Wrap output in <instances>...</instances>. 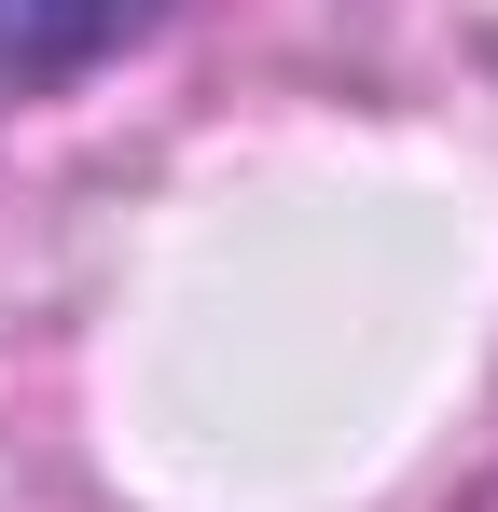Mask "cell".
<instances>
[{"instance_id":"obj_1","label":"cell","mask_w":498,"mask_h":512,"mask_svg":"<svg viewBox=\"0 0 498 512\" xmlns=\"http://www.w3.org/2000/svg\"><path fill=\"white\" fill-rule=\"evenodd\" d=\"M153 0H0V97H42V84H83L111 42H139Z\"/></svg>"}]
</instances>
